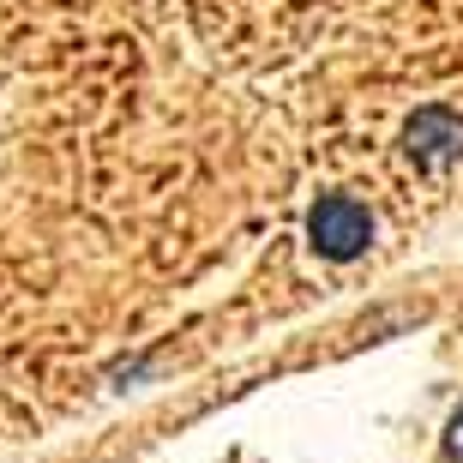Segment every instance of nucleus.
Segmentation results:
<instances>
[{
	"instance_id": "f257e3e1",
	"label": "nucleus",
	"mask_w": 463,
	"mask_h": 463,
	"mask_svg": "<svg viewBox=\"0 0 463 463\" xmlns=\"http://www.w3.org/2000/svg\"><path fill=\"white\" fill-rule=\"evenodd\" d=\"M223 72L277 90L344 193H373L392 145L463 120V0H169Z\"/></svg>"
},
{
	"instance_id": "f03ea898",
	"label": "nucleus",
	"mask_w": 463,
	"mask_h": 463,
	"mask_svg": "<svg viewBox=\"0 0 463 463\" xmlns=\"http://www.w3.org/2000/svg\"><path fill=\"white\" fill-rule=\"evenodd\" d=\"M373 223H379L373 199L344 193V187H326L319 199H313V211H307V241H313V253H319V259L344 265V259H361V253H367Z\"/></svg>"
},
{
	"instance_id": "7ed1b4c3",
	"label": "nucleus",
	"mask_w": 463,
	"mask_h": 463,
	"mask_svg": "<svg viewBox=\"0 0 463 463\" xmlns=\"http://www.w3.org/2000/svg\"><path fill=\"white\" fill-rule=\"evenodd\" d=\"M446 451H451V463H463V410L451 415V433H446Z\"/></svg>"
}]
</instances>
